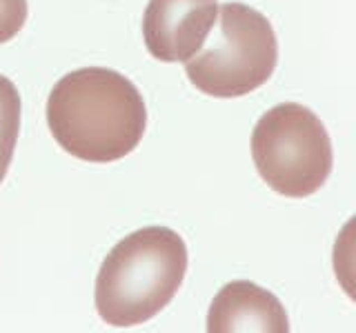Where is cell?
<instances>
[{
    "label": "cell",
    "mask_w": 356,
    "mask_h": 333,
    "mask_svg": "<svg viewBox=\"0 0 356 333\" xmlns=\"http://www.w3.org/2000/svg\"><path fill=\"white\" fill-rule=\"evenodd\" d=\"M276 65L278 40L272 22L250 5L225 3L203 47L185 60V74L207 96L238 98L263 87Z\"/></svg>",
    "instance_id": "3"
},
{
    "label": "cell",
    "mask_w": 356,
    "mask_h": 333,
    "mask_svg": "<svg viewBox=\"0 0 356 333\" xmlns=\"http://www.w3.org/2000/svg\"><path fill=\"white\" fill-rule=\"evenodd\" d=\"M218 0H149L143 40L161 62H185L203 47L216 20Z\"/></svg>",
    "instance_id": "5"
},
{
    "label": "cell",
    "mask_w": 356,
    "mask_h": 333,
    "mask_svg": "<svg viewBox=\"0 0 356 333\" xmlns=\"http://www.w3.org/2000/svg\"><path fill=\"white\" fill-rule=\"evenodd\" d=\"M209 333H287L289 320L285 307L267 289L248 282L234 280L218 291L211 300L207 314Z\"/></svg>",
    "instance_id": "6"
},
{
    "label": "cell",
    "mask_w": 356,
    "mask_h": 333,
    "mask_svg": "<svg viewBox=\"0 0 356 333\" xmlns=\"http://www.w3.org/2000/svg\"><path fill=\"white\" fill-rule=\"evenodd\" d=\"M252 158L263 180L287 198L316 194L334 166L325 125L298 103L276 105L261 116L252 133Z\"/></svg>",
    "instance_id": "4"
},
{
    "label": "cell",
    "mask_w": 356,
    "mask_h": 333,
    "mask_svg": "<svg viewBox=\"0 0 356 333\" xmlns=\"http://www.w3.org/2000/svg\"><path fill=\"white\" fill-rule=\"evenodd\" d=\"M20 133V94L7 76H0V185L14 160Z\"/></svg>",
    "instance_id": "7"
},
{
    "label": "cell",
    "mask_w": 356,
    "mask_h": 333,
    "mask_svg": "<svg viewBox=\"0 0 356 333\" xmlns=\"http://www.w3.org/2000/svg\"><path fill=\"white\" fill-rule=\"evenodd\" d=\"M27 0H0V44L18 36V31L27 22Z\"/></svg>",
    "instance_id": "8"
},
{
    "label": "cell",
    "mask_w": 356,
    "mask_h": 333,
    "mask_svg": "<svg viewBox=\"0 0 356 333\" xmlns=\"http://www.w3.org/2000/svg\"><path fill=\"white\" fill-rule=\"evenodd\" d=\"M183 236L167 227H145L122 238L96 275V309L107 325L125 329L159 316L187 273Z\"/></svg>",
    "instance_id": "2"
},
{
    "label": "cell",
    "mask_w": 356,
    "mask_h": 333,
    "mask_svg": "<svg viewBox=\"0 0 356 333\" xmlns=\"http://www.w3.org/2000/svg\"><path fill=\"white\" fill-rule=\"evenodd\" d=\"M47 125L54 140L74 158L107 164L140 144L147 109L127 76L107 67H83L54 85Z\"/></svg>",
    "instance_id": "1"
}]
</instances>
